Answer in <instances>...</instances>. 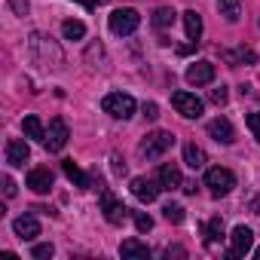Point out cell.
<instances>
[{"mask_svg":"<svg viewBox=\"0 0 260 260\" xmlns=\"http://www.w3.org/2000/svg\"><path fill=\"white\" fill-rule=\"evenodd\" d=\"M107 25H110V31H113L116 37H128V34H135V31H138L141 16H138V10H132V7H125V10H113V13H110V19H107Z\"/></svg>","mask_w":260,"mask_h":260,"instance_id":"6da1fadb","label":"cell"},{"mask_svg":"<svg viewBox=\"0 0 260 260\" xmlns=\"http://www.w3.org/2000/svg\"><path fill=\"white\" fill-rule=\"evenodd\" d=\"M101 107H104V113H110L113 119H132V116H135V98L125 95V92H110V95H104Z\"/></svg>","mask_w":260,"mask_h":260,"instance_id":"7a4b0ae2","label":"cell"},{"mask_svg":"<svg viewBox=\"0 0 260 260\" xmlns=\"http://www.w3.org/2000/svg\"><path fill=\"white\" fill-rule=\"evenodd\" d=\"M175 147V135L172 132H150L144 141H141V156H147V159H159L166 150H172Z\"/></svg>","mask_w":260,"mask_h":260,"instance_id":"3957f363","label":"cell"},{"mask_svg":"<svg viewBox=\"0 0 260 260\" xmlns=\"http://www.w3.org/2000/svg\"><path fill=\"white\" fill-rule=\"evenodd\" d=\"M205 187L211 190V196H226V193H233V187H236V175L230 172V169H208L205 172Z\"/></svg>","mask_w":260,"mask_h":260,"instance_id":"277c9868","label":"cell"},{"mask_svg":"<svg viewBox=\"0 0 260 260\" xmlns=\"http://www.w3.org/2000/svg\"><path fill=\"white\" fill-rule=\"evenodd\" d=\"M101 211H104V220L113 223V226H119V223L128 217V208H125L107 187H101Z\"/></svg>","mask_w":260,"mask_h":260,"instance_id":"5b68a950","label":"cell"},{"mask_svg":"<svg viewBox=\"0 0 260 260\" xmlns=\"http://www.w3.org/2000/svg\"><path fill=\"white\" fill-rule=\"evenodd\" d=\"M68 138H71L68 122H64L61 116H55V119L49 122V128H46V141H43V147H46L49 153H58V150L68 144Z\"/></svg>","mask_w":260,"mask_h":260,"instance_id":"8992f818","label":"cell"},{"mask_svg":"<svg viewBox=\"0 0 260 260\" xmlns=\"http://www.w3.org/2000/svg\"><path fill=\"white\" fill-rule=\"evenodd\" d=\"M172 104H175V110L184 119H199L202 116V98H196L193 92H175L172 95Z\"/></svg>","mask_w":260,"mask_h":260,"instance_id":"52a82bcc","label":"cell"},{"mask_svg":"<svg viewBox=\"0 0 260 260\" xmlns=\"http://www.w3.org/2000/svg\"><path fill=\"white\" fill-rule=\"evenodd\" d=\"M254 248V233H251V226H245V223H239L236 230H233V236H230V257H245L248 251Z\"/></svg>","mask_w":260,"mask_h":260,"instance_id":"ba28073f","label":"cell"},{"mask_svg":"<svg viewBox=\"0 0 260 260\" xmlns=\"http://www.w3.org/2000/svg\"><path fill=\"white\" fill-rule=\"evenodd\" d=\"M128 190H132V196H135L138 202H156L162 184H159V181H150V178H132Z\"/></svg>","mask_w":260,"mask_h":260,"instance_id":"9c48e42d","label":"cell"},{"mask_svg":"<svg viewBox=\"0 0 260 260\" xmlns=\"http://www.w3.org/2000/svg\"><path fill=\"white\" fill-rule=\"evenodd\" d=\"M184 77L190 86H208V83H214V64L211 61H193Z\"/></svg>","mask_w":260,"mask_h":260,"instance_id":"30bf717a","label":"cell"},{"mask_svg":"<svg viewBox=\"0 0 260 260\" xmlns=\"http://www.w3.org/2000/svg\"><path fill=\"white\" fill-rule=\"evenodd\" d=\"M52 181H55V178H52V172H49L46 166H37V169H31V172H28V181H25V184H28L34 193H40V196H43V193H49V190H52Z\"/></svg>","mask_w":260,"mask_h":260,"instance_id":"8fae6325","label":"cell"},{"mask_svg":"<svg viewBox=\"0 0 260 260\" xmlns=\"http://www.w3.org/2000/svg\"><path fill=\"white\" fill-rule=\"evenodd\" d=\"M208 135L217 141V144H233L236 141V132H233V122L226 116H217L208 122Z\"/></svg>","mask_w":260,"mask_h":260,"instance_id":"7c38bea8","label":"cell"},{"mask_svg":"<svg viewBox=\"0 0 260 260\" xmlns=\"http://www.w3.org/2000/svg\"><path fill=\"white\" fill-rule=\"evenodd\" d=\"M31 159V147H28V141H22V138H10L7 141V162L10 166H25Z\"/></svg>","mask_w":260,"mask_h":260,"instance_id":"4fadbf2b","label":"cell"},{"mask_svg":"<svg viewBox=\"0 0 260 260\" xmlns=\"http://www.w3.org/2000/svg\"><path fill=\"white\" fill-rule=\"evenodd\" d=\"M13 230H16V236L25 239V242H34V239L40 236V223H37L34 214H22V217H16V220H13Z\"/></svg>","mask_w":260,"mask_h":260,"instance_id":"5bb4252c","label":"cell"},{"mask_svg":"<svg viewBox=\"0 0 260 260\" xmlns=\"http://www.w3.org/2000/svg\"><path fill=\"white\" fill-rule=\"evenodd\" d=\"M156 181L162 184V190H178V187H184L181 169H178L175 162H162V166H159V175H156Z\"/></svg>","mask_w":260,"mask_h":260,"instance_id":"9a60e30c","label":"cell"},{"mask_svg":"<svg viewBox=\"0 0 260 260\" xmlns=\"http://www.w3.org/2000/svg\"><path fill=\"white\" fill-rule=\"evenodd\" d=\"M31 49H34V52H43V58H46V61H49V55H52V58L61 64V52H58V46H55V43H49L43 34H31Z\"/></svg>","mask_w":260,"mask_h":260,"instance_id":"2e32d148","label":"cell"},{"mask_svg":"<svg viewBox=\"0 0 260 260\" xmlns=\"http://www.w3.org/2000/svg\"><path fill=\"white\" fill-rule=\"evenodd\" d=\"M22 132L31 138V141H46V128H43V122H40V116H25L22 119Z\"/></svg>","mask_w":260,"mask_h":260,"instance_id":"e0dca14e","label":"cell"},{"mask_svg":"<svg viewBox=\"0 0 260 260\" xmlns=\"http://www.w3.org/2000/svg\"><path fill=\"white\" fill-rule=\"evenodd\" d=\"M184 162H187L193 172H199V169H205L208 156H205V150H202L199 144H187V147H184Z\"/></svg>","mask_w":260,"mask_h":260,"instance_id":"ac0fdd59","label":"cell"},{"mask_svg":"<svg viewBox=\"0 0 260 260\" xmlns=\"http://www.w3.org/2000/svg\"><path fill=\"white\" fill-rule=\"evenodd\" d=\"M202 236H205V245L214 248V245L223 239V220H220V217H211L208 223H202Z\"/></svg>","mask_w":260,"mask_h":260,"instance_id":"d6986e66","label":"cell"},{"mask_svg":"<svg viewBox=\"0 0 260 260\" xmlns=\"http://www.w3.org/2000/svg\"><path fill=\"white\" fill-rule=\"evenodd\" d=\"M119 254L122 257H150V248L144 245V242H138V239H125L122 245H119Z\"/></svg>","mask_w":260,"mask_h":260,"instance_id":"ffe728a7","label":"cell"},{"mask_svg":"<svg viewBox=\"0 0 260 260\" xmlns=\"http://www.w3.org/2000/svg\"><path fill=\"white\" fill-rule=\"evenodd\" d=\"M184 28H187V37L190 40H199L202 37V16L196 10H187L184 13Z\"/></svg>","mask_w":260,"mask_h":260,"instance_id":"44dd1931","label":"cell"},{"mask_svg":"<svg viewBox=\"0 0 260 260\" xmlns=\"http://www.w3.org/2000/svg\"><path fill=\"white\" fill-rule=\"evenodd\" d=\"M175 19H178V13H175L172 7H159V10L153 13V28L166 31V28H172V25H175Z\"/></svg>","mask_w":260,"mask_h":260,"instance_id":"7402d4cb","label":"cell"},{"mask_svg":"<svg viewBox=\"0 0 260 260\" xmlns=\"http://www.w3.org/2000/svg\"><path fill=\"white\" fill-rule=\"evenodd\" d=\"M61 169H64V175H68L77 187H83V190L89 187V175H83V172H80V166H77L74 159H64V162H61Z\"/></svg>","mask_w":260,"mask_h":260,"instance_id":"603a6c76","label":"cell"},{"mask_svg":"<svg viewBox=\"0 0 260 260\" xmlns=\"http://www.w3.org/2000/svg\"><path fill=\"white\" fill-rule=\"evenodd\" d=\"M217 10L226 22H239L242 16V7H239V0H217Z\"/></svg>","mask_w":260,"mask_h":260,"instance_id":"cb8c5ba5","label":"cell"},{"mask_svg":"<svg viewBox=\"0 0 260 260\" xmlns=\"http://www.w3.org/2000/svg\"><path fill=\"white\" fill-rule=\"evenodd\" d=\"M61 34H64L68 40H83V37H86V25H83L80 19H68V22L61 25Z\"/></svg>","mask_w":260,"mask_h":260,"instance_id":"d4e9b609","label":"cell"},{"mask_svg":"<svg viewBox=\"0 0 260 260\" xmlns=\"http://www.w3.org/2000/svg\"><path fill=\"white\" fill-rule=\"evenodd\" d=\"M223 58H226L233 68H239V64H254V52L245 49V46H242L239 52H223Z\"/></svg>","mask_w":260,"mask_h":260,"instance_id":"484cf974","label":"cell"},{"mask_svg":"<svg viewBox=\"0 0 260 260\" xmlns=\"http://www.w3.org/2000/svg\"><path fill=\"white\" fill-rule=\"evenodd\" d=\"M162 214H166L169 223H184V208H181L178 202H169V205L162 208Z\"/></svg>","mask_w":260,"mask_h":260,"instance_id":"4316f807","label":"cell"},{"mask_svg":"<svg viewBox=\"0 0 260 260\" xmlns=\"http://www.w3.org/2000/svg\"><path fill=\"white\" fill-rule=\"evenodd\" d=\"M132 217H135V230H138V233H150V230H153V217H150V214L132 211Z\"/></svg>","mask_w":260,"mask_h":260,"instance_id":"83f0119b","label":"cell"},{"mask_svg":"<svg viewBox=\"0 0 260 260\" xmlns=\"http://www.w3.org/2000/svg\"><path fill=\"white\" fill-rule=\"evenodd\" d=\"M55 254V248L49 245V242H43V245H34L31 248V257H37V260H46V257H52Z\"/></svg>","mask_w":260,"mask_h":260,"instance_id":"f1b7e54d","label":"cell"},{"mask_svg":"<svg viewBox=\"0 0 260 260\" xmlns=\"http://www.w3.org/2000/svg\"><path fill=\"white\" fill-rule=\"evenodd\" d=\"M245 122H248V128H251V135H254V138L260 141V110L248 113V119H245Z\"/></svg>","mask_w":260,"mask_h":260,"instance_id":"f546056e","label":"cell"},{"mask_svg":"<svg viewBox=\"0 0 260 260\" xmlns=\"http://www.w3.org/2000/svg\"><path fill=\"white\" fill-rule=\"evenodd\" d=\"M214 104H226V98H230V92H226V86H217V89H211V95H208Z\"/></svg>","mask_w":260,"mask_h":260,"instance_id":"4dcf8cb0","label":"cell"},{"mask_svg":"<svg viewBox=\"0 0 260 260\" xmlns=\"http://www.w3.org/2000/svg\"><path fill=\"white\" fill-rule=\"evenodd\" d=\"M10 10H13L16 16H25V13H28V0H10Z\"/></svg>","mask_w":260,"mask_h":260,"instance_id":"1f68e13d","label":"cell"},{"mask_svg":"<svg viewBox=\"0 0 260 260\" xmlns=\"http://www.w3.org/2000/svg\"><path fill=\"white\" fill-rule=\"evenodd\" d=\"M144 116H147V119H156V116H159V107H156L153 101H150V104H144Z\"/></svg>","mask_w":260,"mask_h":260,"instance_id":"d6a6232c","label":"cell"},{"mask_svg":"<svg viewBox=\"0 0 260 260\" xmlns=\"http://www.w3.org/2000/svg\"><path fill=\"white\" fill-rule=\"evenodd\" d=\"M4 193H7L10 199L16 196V181H13V178H4Z\"/></svg>","mask_w":260,"mask_h":260,"instance_id":"836d02e7","label":"cell"},{"mask_svg":"<svg viewBox=\"0 0 260 260\" xmlns=\"http://www.w3.org/2000/svg\"><path fill=\"white\" fill-rule=\"evenodd\" d=\"M113 172H116V175H125V162H122L119 156H113Z\"/></svg>","mask_w":260,"mask_h":260,"instance_id":"e575fe53","label":"cell"},{"mask_svg":"<svg viewBox=\"0 0 260 260\" xmlns=\"http://www.w3.org/2000/svg\"><path fill=\"white\" fill-rule=\"evenodd\" d=\"M184 193L193 196V193H196V181H184Z\"/></svg>","mask_w":260,"mask_h":260,"instance_id":"d590c367","label":"cell"},{"mask_svg":"<svg viewBox=\"0 0 260 260\" xmlns=\"http://www.w3.org/2000/svg\"><path fill=\"white\" fill-rule=\"evenodd\" d=\"M251 211H254V214H260V199H254V202H251Z\"/></svg>","mask_w":260,"mask_h":260,"instance_id":"8d00e7d4","label":"cell"},{"mask_svg":"<svg viewBox=\"0 0 260 260\" xmlns=\"http://www.w3.org/2000/svg\"><path fill=\"white\" fill-rule=\"evenodd\" d=\"M254 257H260V248H257V251H254Z\"/></svg>","mask_w":260,"mask_h":260,"instance_id":"74e56055","label":"cell"}]
</instances>
